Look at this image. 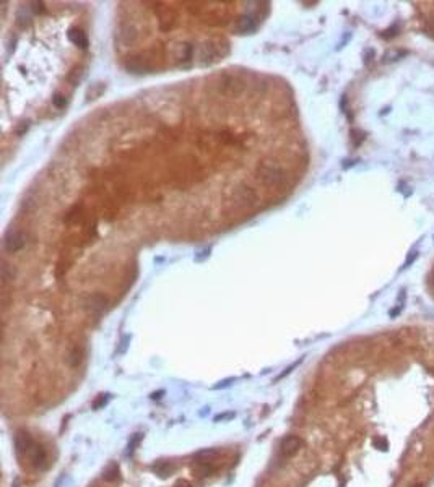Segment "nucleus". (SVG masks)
Returning a JSON list of instances; mask_svg holds the SVG:
<instances>
[{
  "mask_svg": "<svg viewBox=\"0 0 434 487\" xmlns=\"http://www.w3.org/2000/svg\"><path fill=\"white\" fill-rule=\"evenodd\" d=\"M256 177L260 184H264L267 187H278L287 181V171L275 163L264 161L257 166Z\"/></svg>",
  "mask_w": 434,
  "mask_h": 487,
  "instance_id": "f257e3e1",
  "label": "nucleus"
},
{
  "mask_svg": "<svg viewBox=\"0 0 434 487\" xmlns=\"http://www.w3.org/2000/svg\"><path fill=\"white\" fill-rule=\"evenodd\" d=\"M3 247L8 254H15V252L21 250L24 247V236L23 232L16 231V229H10L7 232V236L3 239Z\"/></svg>",
  "mask_w": 434,
  "mask_h": 487,
  "instance_id": "f03ea898",
  "label": "nucleus"
},
{
  "mask_svg": "<svg viewBox=\"0 0 434 487\" xmlns=\"http://www.w3.org/2000/svg\"><path fill=\"white\" fill-rule=\"evenodd\" d=\"M28 456L31 460V465L36 466V468H44L46 466V461H47V453L42 445L39 443H33V447L29 448Z\"/></svg>",
  "mask_w": 434,
  "mask_h": 487,
  "instance_id": "7ed1b4c3",
  "label": "nucleus"
},
{
  "mask_svg": "<svg viewBox=\"0 0 434 487\" xmlns=\"http://www.w3.org/2000/svg\"><path fill=\"white\" fill-rule=\"evenodd\" d=\"M236 29L241 34H251L257 29V18L254 15H243L239 16L236 23Z\"/></svg>",
  "mask_w": 434,
  "mask_h": 487,
  "instance_id": "20e7f679",
  "label": "nucleus"
},
{
  "mask_svg": "<svg viewBox=\"0 0 434 487\" xmlns=\"http://www.w3.org/2000/svg\"><path fill=\"white\" fill-rule=\"evenodd\" d=\"M234 194H236V198H238V201H239V205H244V206L247 205V206H251V205H254V203L257 201V194H256V190H252L251 187L243 186V187L236 189V192H234Z\"/></svg>",
  "mask_w": 434,
  "mask_h": 487,
  "instance_id": "39448f33",
  "label": "nucleus"
},
{
  "mask_svg": "<svg viewBox=\"0 0 434 487\" xmlns=\"http://www.w3.org/2000/svg\"><path fill=\"white\" fill-rule=\"evenodd\" d=\"M33 439H31V435L28 432H24V430H18L16 435H15V448H16V452L18 453H28L29 452V448L33 447Z\"/></svg>",
  "mask_w": 434,
  "mask_h": 487,
  "instance_id": "423d86ee",
  "label": "nucleus"
},
{
  "mask_svg": "<svg viewBox=\"0 0 434 487\" xmlns=\"http://www.w3.org/2000/svg\"><path fill=\"white\" fill-rule=\"evenodd\" d=\"M301 445H302V442H301L299 439H297V437H294V435H288L287 439H283L282 445H280V448H282V455H285V456H291V455H294V453L297 452V450H299Z\"/></svg>",
  "mask_w": 434,
  "mask_h": 487,
  "instance_id": "0eeeda50",
  "label": "nucleus"
},
{
  "mask_svg": "<svg viewBox=\"0 0 434 487\" xmlns=\"http://www.w3.org/2000/svg\"><path fill=\"white\" fill-rule=\"evenodd\" d=\"M200 59H202V64H212V62H216L218 60V49H216V46L213 44H210V42H205L202 47H200Z\"/></svg>",
  "mask_w": 434,
  "mask_h": 487,
  "instance_id": "6e6552de",
  "label": "nucleus"
},
{
  "mask_svg": "<svg viewBox=\"0 0 434 487\" xmlns=\"http://www.w3.org/2000/svg\"><path fill=\"white\" fill-rule=\"evenodd\" d=\"M69 39H70L75 46L82 47V49H86V47H88V38H86V34H85L80 28H70V29H69Z\"/></svg>",
  "mask_w": 434,
  "mask_h": 487,
  "instance_id": "1a4fd4ad",
  "label": "nucleus"
},
{
  "mask_svg": "<svg viewBox=\"0 0 434 487\" xmlns=\"http://www.w3.org/2000/svg\"><path fill=\"white\" fill-rule=\"evenodd\" d=\"M216 450L213 448H205V450H200L197 455H195V460L198 465H210L212 461L216 458Z\"/></svg>",
  "mask_w": 434,
  "mask_h": 487,
  "instance_id": "9d476101",
  "label": "nucleus"
},
{
  "mask_svg": "<svg viewBox=\"0 0 434 487\" xmlns=\"http://www.w3.org/2000/svg\"><path fill=\"white\" fill-rule=\"evenodd\" d=\"M106 297L101 294H95V295H91L90 297V302H88V307L93 310V312H96V313H101L104 309H106Z\"/></svg>",
  "mask_w": 434,
  "mask_h": 487,
  "instance_id": "9b49d317",
  "label": "nucleus"
},
{
  "mask_svg": "<svg viewBox=\"0 0 434 487\" xmlns=\"http://www.w3.org/2000/svg\"><path fill=\"white\" fill-rule=\"evenodd\" d=\"M119 36H121V39H122L124 44L130 46V44H132V42H135V39H137L139 33L135 31V28H132V26H124V28L121 29Z\"/></svg>",
  "mask_w": 434,
  "mask_h": 487,
  "instance_id": "f8f14e48",
  "label": "nucleus"
},
{
  "mask_svg": "<svg viewBox=\"0 0 434 487\" xmlns=\"http://www.w3.org/2000/svg\"><path fill=\"white\" fill-rule=\"evenodd\" d=\"M192 54H194V47L190 44H179V52L176 54L177 62H187L192 59Z\"/></svg>",
  "mask_w": 434,
  "mask_h": 487,
  "instance_id": "ddd939ff",
  "label": "nucleus"
},
{
  "mask_svg": "<svg viewBox=\"0 0 434 487\" xmlns=\"http://www.w3.org/2000/svg\"><path fill=\"white\" fill-rule=\"evenodd\" d=\"M172 470H174V466H171L169 463H166V461H159V463L153 466V471L161 478H166Z\"/></svg>",
  "mask_w": 434,
  "mask_h": 487,
  "instance_id": "4468645a",
  "label": "nucleus"
},
{
  "mask_svg": "<svg viewBox=\"0 0 434 487\" xmlns=\"http://www.w3.org/2000/svg\"><path fill=\"white\" fill-rule=\"evenodd\" d=\"M13 278H15V271L11 270V267L8 263L3 262V265H2V283H3V285H7V283L11 281Z\"/></svg>",
  "mask_w": 434,
  "mask_h": 487,
  "instance_id": "2eb2a0df",
  "label": "nucleus"
},
{
  "mask_svg": "<svg viewBox=\"0 0 434 487\" xmlns=\"http://www.w3.org/2000/svg\"><path fill=\"white\" fill-rule=\"evenodd\" d=\"M418 255H420V252L417 250V249H413L412 252H410V254H408L407 255V258H405V262H404V267H402V268H410L412 267V265L415 263V260H417V258H418Z\"/></svg>",
  "mask_w": 434,
  "mask_h": 487,
  "instance_id": "dca6fc26",
  "label": "nucleus"
},
{
  "mask_svg": "<svg viewBox=\"0 0 434 487\" xmlns=\"http://www.w3.org/2000/svg\"><path fill=\"white\" fill-rule=\"evenodd\" d=\"M52 104H54V106L57 107V109H64V107L67 106V97H65L64 95H60V93L54 95V97H52Z\"/></svg>",
  "mask_w": 434,
  "mask_h": 487,
  "instance_id": "f3484780",
  "label": "nucleus"
},
{
  "mask_svg": "<svg viewBox=\"0 0 434 487\" xmlns=\"http://www.w3.org/2000/svg\"><path fill=\"white\" fill-rule=\"evenodd\" d=\"M302 362V357H301V359H297L296 362H293V364H291V366L288 367V369H285V372H282L280 375H278V377L275 379V382H278V380H282L283 377H287V375L288 374H291V371H293V369H296L297 366H299V364Z\"/></svg>",
  "mask_w": 434,
  "mask_h": 487,
  "instance_id": "a211bd4d",
  "label": "nucleus"
},
{
  "mask_svg": "<svg viewBox=\"0 0 434 487\" xmlns=\"http://www.w3.org/2000/svg\"><path fill=\"white\" fill-rule=\"evenodd\" d=\"M117 474H119V468L114 465L109 471H106V474H104V479H106V481H114L117 478Z\"/></svg>",
  "mask_w": 434,
  "mask_h": 487,
  "instance_id": "6ab92c4d",
  "label": "nucleus"
},
{
  "mask_svg": "<svg viewBox=\"0 0 434 487\" xmlns=\"http://www.w3.org/2000/svg\"><path fill=\"white\" fill-rule=\"evenodd\" d=\"M233 382H236V379H226V380L220 382L218 385H215L213 388H215V390H218V388H226V387H229V385H231Z\"/></svg>",
  "mask_w": 434,
  "mask_h": 487,
  "instance_id": "aec40b11",
  "label": "nucleus"
},
{
  "mask_svg": "<svg viewBox=\"0 0 434 487\" xmlns=\"http://www.w3.org/2000/svg\"><path fill=\"white\" fill-rule=\"evenodd\" d=\"M140 439H142V435H140V434H137V435L134 437V440L129 443V452H130V453H132L134 450H135V445H137V443L140 442Z\"/></svg>",
  "mask_w": 434,
  "mask_h": 487,
  "instance_id": "412c9836",
  "label": "nucleus"
},
{
  "mask_svg": "<svg viewBox=\"0 0 434 487\" xmlns=\"http://www.w3.org/2000/svg\"><path fill=\"white\" fill-rule=\"evenodd\" d=\"M231 417H234V412H225V414L216 416V417H215V422H218V421H226V419H231Z\"/></svg>",
  "mask_w": 434,
  "mask_h": 487,
  "instance_id": "4be33fe9",
  "label": "nucleus"
},
{
  "mask_svg": "<svg viewBox=\"0 0 434 487\" xmlns=\"http://www.w3.org/2000/svg\"><path fill=\"white\" fill-rule=\"evenodd\" d=\"M174 487H192V484L182 479V481H177V483L174 484Z\"/></svg>",
  "mask_w": 434,
  "mask_h": 487,
  "instance_id": "5701e85b",
  "label": "nucleus"
},
{
  "mask_svg": "<svg viewBox=\"0 0 434 487\" xmlns=\"http://www.w3.org/2000/svg\"><path fill=\"white\" fill-rule=\"evenodd\" d=\"M28 122H23V125H21V128H18V135H23L24 132H26L28 130Z\"/></svg>",
  "mask_w": 434,
  "mask_h": 487,
  "instance_id": "b1692460",
  "label": "nucleus"
},
{
  "mask_svg": "<svg viewBox=\"0 0 434 487\" xmlns=\"http://www.w3.org/2000/svg\"><path fill=\"white\" fill-rule=\"evenodd\" d=\"M33 5H34V8H33L34 11H42V5H44V3H42V2H39V3L36 2V3H33Z\"/></svg>",
  "mask_w": 434,
  "mask_h": 487,
  "instance_id": "393cba45",
  "label": "nucleus"
},
{
  "mask_svg": "<svg viewBox=\"0 0 434 487\" xmlns=\"http://www.w3.org/2000/svg\"><path fill=\"white\" fill-rule=\"evenodd\" d=\"M412 487H425V486H423V484H420V483H418V484H413Z\"/></svg>",
  "mask_w": 434,
  "mask_h": 487,
  "instance_id": "a878e982",
  "label": "nucleus"
},
{
  "mask_svg": "<svg viewBox=\"0 0 434 487\" xmlns=\"http://www.w3.org/2000/svg\"><path fill=\"white\" fill-rule=\"evenodd\" d=\"M431 280L434 281V268H433V271H431Z\"/></svg>",
  "mask_w": 434,
  "mask_h": 487,
  "instance_id": "bb28decb",
  "label": "nucleus"
}]
</instances>
